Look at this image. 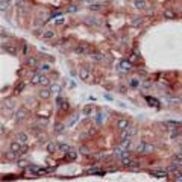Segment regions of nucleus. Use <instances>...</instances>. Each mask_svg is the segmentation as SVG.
<instances>
[{
  "mask_svg": "<svg viewBox=\"0 0 182 182\" xmlns=\"http://www.w3.org/2000/svg\"><path fill=\"white\" fill-rule=\"evenodd\" d=\"M155 150H157V147H155L153 144H149V143H146V141H141L140 144L137 146V152L143 153V155H150Z\"/></svg>",
  "mask_w": 182,
  "mask_h": 182,
  "instance_id": "obj_1",
  "label": "nucleus"
},
{
  "mask_svg": "<svg viewBox=\"0 0 182 182\" xmlns=\"http://www.w3.org/2000/svg\"><path fill=\"white\" fill-rule=\"evenodd\" d=\"M9 149L17 152L18 155H21V153H24L26 150H28V146H21V143L18 140H15V141H12L11 144H9Z\"/></svg>",
  "mask_w": 182,
  "mask_h": 182,
  "instance_id": "obj_2",
  "label": "nucleus"
},
{
  "mask_svg": "<svg viewBox=\"0 0 182 182\" xmlns=\"http://www.w3.org/2000/svg\"><path fill=\"white\" fill-rule=\"evenodd\" d=\"M90 46L88 44H85V43H82V44H79V46H76L74 47V53L76 55H81V56H85V55H90Z\"/></svg>",
  "mask_w": 182,
  "mask_h": 182,
  "instance_id": "obj_3",
  "label": "nucleus"
},
{
  "mask_svg": "<svg viewBox=\"0 0 182 182\" xmlns=\"http://www.w3.org/2000/svg\"><path fill=\"white\" fill-rule=\"evenodd\" d=\"M122 164H123L124 167H127V168H138V167H140V162L135 161V159H132L131 157L123 158V159H122Z\"/></svg>",
  "mask_w": 182,
  "mask_h": 182,
  "instance_id": "obj_4",
  "label": "nucleus"
},
{
  "mask_svg": "<svg viewBox=\"0 0 182 182\" xmlns=\"http://www.w3.org/2000/svg\"><path fill=\"white\" fill-rule=\"evenodd\" d=\"M115 126H117L119 131H129L131 123H129L127 119H119V120H117V123H115Z\"/></svg>",
  "mask_w": 182,
  "mask_h": 182,
  "instance_id": "obj_5",
  "label": "nucleus"
},
{
  "mask_svg": "<svg viewBox=\"0 0 182 182\" xmlns=\"http://www.w3.org/2000/svg\"><path fill=\"white\" fill-rule=\"evenodd\" d=\"M150 175L158 176V178H167L168 175H170V172H168V170H164V168H158V170H152Z\"/></svg>",
  "mask_w": 182,
  "mask_h": 182,
  "instance_id": "obj_6",
  "label": "nucleus"
},
{
  "mask_svg": "<svg viewBox=\"0 0 182 182\" xmlns=\"http://www.w3.org/2000/svg\"><path fill=\"white\" fill-rule=\"evenodd\" d=\"M55 36H56V33H55V31H52V29H46L44 32H43V40H55Z\"/></svg>",
  "mask_w": 182,
  "mask_h": 182,
  "instance_id": "obj_7",
  "label": "nucleus"
},
{
  "mask_svg": "<svg viewBox=\"0 0 182 182\" xmlns=\"http://www.w3.org/2000/svg\"><path fill=\"white\" fill-rule=\"evenodd\" d=\"M79 77H81V79H84V81H90V79H91V73L84 67V68L79 70Z\"/></svg>",
  "mask_w": 182,
  "mask_h": 182,
  "instance_id": "obj_8",
  "label": "nucleus"
},
{
  "mask_svg": "<svg viewBox=\"0 0 182 182\" xmlns=\"http://www.w3.org/2000/svg\"><path fill=\"white\" fill-rule=\"evenodd\" d=\"M134 6H135L137 9L143 11V9H146L147 3H146V0H135V2H134Z\"/></svg>",
  "mask_w": 182,
  "mask_h": 182,
  "instance_id": "obj_9",
  "label": "nucleus"
},
{
  "mask_svg": "<svg viewBox=\"0 0 182 182\" xmlns=\"http://www.w3.org/2000/svg\"><path fill=\"white\" fill-rule=\"evenodd\" d=\"M17 140L21 143V144H26V143H28V140H29V137H28V134H26V132H18Z\"/></svg>",
  "mask_w": 182,
  "mask_h": 182,
  "instance_id": "obj_10",
  "label": "nucleus"
},
{
  "mask_svg": "<svg viewBox=\"0 0 182 182\" xmlns=\"http://www.w3.org/2000/svg\"><path fill=\"white\" fill-rule=\"evenodd\" d=\"M50 96H52V90L50 88H44V90L40 91V97L41 99H49Z\"/></svg>",
  "mask_w": 182,
  "mask_h": 182,
  "instance_id": "obj_11",
  "label": "nucleus"
},
{
  "mask_svg": "<svg viewBox=\"0 0 182 182\" xmlns=\"http://www.w3.org/2000/svg\"><path fill=\"white\" fill-rule=\"evenodd\" d=\"M120 70L122 71H129L131 70V62L129 61H122L120 62Z\"/></svg>",
  "mask_w": 182,
  "mask_h": 182,
  "instance_id": "obj_12",
  "label": "nucleus"
},
{
  "mask_svg": "<svg viewBox=\"0 0 182 182\" xmlns=\"http://www.w3.org/2000/svg\"><path fill=\"white\" fill-rule=\"evenodd\" d=\"M20 155L17 153V152H14V150H11L9 149V152H6V159H9V161H12V159H15V158H18Z\"/></svg>",
  "mask_w": 182,
  "mask_h": 182,
  "instance_id": "obj_13",
  "label": "nucleus"
},
{
  "mask_svg": "<svg viewBox=\"0 0 182 182\" xmlns=\"http://www.w3.org/2000/svg\"><path fill=\"white\" fill-rule=\"evenodd\" d=\"M56 149H59V144H56V143H53V141L47 144V152H50V153H53Z\"/></svg>",
  "mask_w": 182,
  "mask_h": 182,
  "instance_id": "obj_14",
  "label": "nucleus"
},
{
  "mask_svg": "<svg viewBox=\"0 0 182 182\" xmlns=\"http://www.w3.org/2000/svg\"><path fill=\"white\" fill-rule=\"evenodd\" d=\"M38 71H41V73H46V71H49L50 70V66L49 64H38Z\"/></svg>",
  "mask_w": 182,
  "mask_h": 182,
  "instance_id": "obj_15",
  "label": "nucleus"
},
{
  "mask_svg": "<svg viewBox=\"0 0 182 182\" xmlns=\"http://www.w3.org/2000/svg\"><path fill=\"white\" fill-rule=\"evenodd\" d=\"M164 17L173 20V18H176V14H175L173 11H170V9H164Z\"/></svg>",
  "mask_w": 182,
  "mask_h": 182,
  "instance_id": "obj_16",
  "label": "nucleus"
},
{
  "mask_svg": "<svg viewBox=\"0 0 182 182\" xmlns=\"http://www.w3.org/2000/svg\"><path fill=\"white\" fill-rule=\"evenodd\" d=\"M91 58H93L94 61H103V58H105V55L100 53V52H94L93 55H91Z\"/></svg>",
  "mask_w": 182,
  "mask_h": 182,
  "instance_id": "obj_17",
  "label": "nucleus"
},
{
  "mask_svg": "<svg viewBox=\"0 0 182 182\" xmlns=\"http://www.w3.org/2000/svg\"><path fill=\"white\" fill-rule=\"evenodd\" d=\"M3 50L6 52V53H9V55H15L17 53V49L12 47V46H6V47L3 46Z\"/></svg>",
  "mask_w": 182,
  "mask_h": 182,
  "instance_id": "obj_18",
  "label": "nucleus"
},
{
  "mask_svg": "<svg viewBox=\"0 0 182 182\" xmlns=\"http://www.w3.org/2000/svg\"><path fill=\"white\" fill-rule=\"evenodd\" d=\"M93 111H94V106L93 105H87L84 108V115H91V114H93Z\"/></svg>",
  "mask_w": 182,
  "mask_h": 182,
  "instance_id": "obj_19",
  "label": "nucleus"
},
{
  "mask_svg": "<svg viewBox=\"0 0 182 182\" xmlns=\"http://www.w3.org/2000/svg\"><path fill=\"white\" fill-rule=\"evenodd\" d=\"M117 155L123 159V158H127V157H131V153H129L127 150H117Z\"/></svg>",
  "mask_w": 182,
  "mask_h": 182,
  "instance_id": "obj_20",
  "label": "nucleus"
},
{
  "mask_svg": "<svg viewBox=\"0 0 182 182\" xmlns=\"http://www.w3.org/2000/svg\"><path fill=\"white\" fill-rule=\"evenodd\" d=\"M24 117H26V109H20V111L17 112V120H18V122H21V120L24 119Z\"/></svg>",
  "mask_w": 182,
  "mask_h": 182,
  "instance_id": "obj_21",
  "label": "nucleus"
},
{
  "mask_svg": "<svg viewBox=\"0 0 182 182\" xmlns=\"http://www.w3.org/2000/svg\"><path fill=\"white\" fill-rule=\"evenodd\" d=\"M59 150H61V152H64V153H68L71 149H70V146H68V144H59Z\"/></svg>",
  "mask_w": 182,
  "mask_h": 182,
  "instance_id": "obj_22",
  "label": "nucleus"
},
{
  "mask_svg": "<svg viewBox=\"0 0 182 182\" xmlns=\"http://www.w3.org/2000/svg\"><path fill=\"white\" fill-rule=\"evenodd\" d=\"M28 66H32V67H35V66H38V61H36L35 58H29V59H28Z\"/></svg>",
  "mask_w": 182,
  "mask_h": 182,
  "instance_id": "obj_23",
  "label": "nucleus"
},
{
  "mask_svg": "<svg viewBox=\"0 0 182 182\" xmlns=\"http://www.w3.org/2000/svg\"><path fill=\"white\" fill-rule=\"evenodd\" d=\"M77 11V6L76 5H70L68 8H67V12H76Z\"/></svg>",
  "mask_w": 182,
  "mask_h": 182,
  "instance_id": "obj_24",
  "label": "nucleus"
},
{
  "mask_svg": "<svg viewBox=\"0 0 182 182\" xmlns=\"http://www.w3.org/2000/svg\"><path fill=\"white\" fill-rule=\"evenodd\" d=\"M90 9H91V11H100L102 8H100V5L96 3V5H90Z\"/></svg>",
  "mask_w": 182,
  "mask_h": 182,
  "instance_id": "obj_25",
  "label": "nucleus"
},
{
  "mask_svg": "<svg viewBox=\"0 0 182 182\" xmlns=\"http://www.w3.org/2000/svg\"><path fill=\"white\" fill-rule=\"evenodd\" d=\"M175 159H176V161H181V162H182V150H181V152H178V153L175 155Z\"/></svg>",
  "mask_w": 182,
  "mask_h": 182,
  "instance_id": "obj_26",
  "label": "nucleus"
},
{
  "mask_svg": "<svg viewBox=\"0 0 182 182\" xmlns=\"http://www.w3.org/2000/svg\"><path fill=\"white\" fill-rule=\"evenodd\" d=\"M18 167H20V168H28L29 165H28V162H26V161H20V162H18Z\"/></svg>",
  "mask_w": 182,
  "mask_h": 182,
  "instance_id": "obj_27",
  "label": "nucleus"
},
{
  "mask_svg": "<svg viewBox=\"0 0 182 182\" xmlns=\"http://www.w3.org/2000/svg\"><path fill=\"white\" fill-rule=\"evenodd\" d=\"M64 21H66V18H62V17H58V18L55 20L56 24H64Z\"/></svg>",
  "mask_w": 182,
  "mask_h": 182,
  "instance_id": "obj_28",
  "label": "nucleus"
},
{
  "mask_svg": "<svg viewBox=\"0 0 182 182\" xmlns=\"http://www.w3.org/2000/svg\"><path fill=\"white\" fill-rule=\"evenodd\" d=\"M67 155H68V158H70V159H74V158H76V152H73V150H70Z\"/></svg>",
  "mask_w": 182,
  "mask_h": 182,
  "instance_id": "obj_29",
  "label": "nucleus"
},
{
  "mask_svg": "<svg viewBox=\"0 0 182 182\" xmlns=\"http://www.w3.org/2000/svg\"><path fill=\"white\" fill-rule=\"evenodd\" d=\"M50 90H52V93H58V90H59V85H53V87H52Z\"/></svg>",
  "mask_w": 182,
  "mask_h": 182,
  "instance_id": "obj_30",
  "label": "nucleus"
},
{
  "mask_svg": "<svg viewBox=\"0 0 182 182\" xmlns=\"http://www.w3.org/2000/svg\"><path fill=\"white\" fill-rule=\"evenodd\" d=\"M143 23V20H141V17L138 18V17H135V20H134V24H141Z\"/></svg>",
  "mask_w": 182,
  "mask_h": 182,
  "instance_id": "obj_31",
  "label": "nucleus"
},
{
  "mask_svg": "<svg viewBox=\"0 0 182 182\" xmlns=\"http://www.w3.org/2000/svg\"><path fill=\"white\" fill-rule=\"evenodd\" d=\"M129 134H131V135H135V134H137V129H135V127H129Z\"/></svg>",
  "mask_w": 182,
  "mask_h": 182,
  "instance_id": "obj_32",
  "label": "nucleus"
},
{
  "mask_svg": "<svg viewBox=\"0 0 182 182\" xmlns=\"http://www.w3.org/2000/svg\"><path fill=\"white\" fill-rule=\"evenodd\" d=\"M179 135H181V132H179V131H173V132H172V138H175V137H179Z\"/></svg>",
  "mask_w": 182,
  "mask_h": 182,
  "instance_id": "obj_33",
  "label": "nucleus"
},
{
  "mask_svg": "<svg viewBox=\"0 0 182 182\" xmlns=\"http://www.w3.org/2000/svg\"><path fill=\"white\" fill-rule=\"evenodd\" d=\"M138 84H140L138 81H131V82H129V85H131V87H137Z\"/></svg>",
  "mask_w": 182,
  "mask_h": 182,
  "instance_id": "obj_34",
  "label": "nucleus"
}]
</instances>
